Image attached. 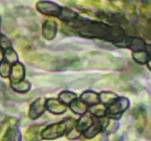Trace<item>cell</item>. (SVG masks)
Returning <instances> with one entry per match:
<instances>
[{
	"mask_svg": "<svg viewBox=\"0 0 151 141\" xmlns=\"http://www.w3.org/2000/svg\"><path fill=\"white\" fill-rule=\"evenodd\" d=\"M57 24L54 21L47 20L44 22L42 26V35L45 39L52 40L57 33Z\"/></svg>",
	"mask_w": 151,
	"mask_h": 141,
	"instance_id": "cell-9",
	"label": "cell"
},
{
	"mask_svg": "<svg viewBox=\"0 0 151 141\" xmlns=\"http://www.w3.org/2000/svg\"><path fill=\"white\" fill-rule=\"evenodd\" d=\"M3 57H4V54H3V52L2 51H1V48H0V63H1V60H2Z\"/></svg>",
	"mask_w": 151,
	"mask_h": 141,
	"instance_id": "cell-31",
	"label": "cell"
},
{
	"mask_svg": "<svg viewBox=\"0 0 151 141\" xmlns=\"http://www.w3.org/2000/svg\"><path fill=\"white\" fill-rule=\"evenodd\" d=\"M129 47L134 51H143L146 48L145 41L142 39L137 37H128L125 41V47Z\"/></svg>",
	"mask_w": 151,
	"mask_h": 141,
	"instance_id": "cell-11",
	"label": "cell"
},
{
	"mask_svg": "<svg viewBox=\"0 0 151 141\" xmlns=\"http://www.w3.org/2000/svg\"><path fill=\"white\" fill-rule=\"evenodd\" d=\"M74 123L75 122L72 119H69L60 123H53L47 126L42 132L43 139L53 140L62 136L67 131H69L73 128Z\"/></svg>",
	"mask_w": 151,
	"mask_h": 141,
	"instance_id": "cell-2",
	"label": "cell"
},
{
	"mask_svg": "<svg viewBox=\"0 0 151 141\" xmlns=\"http://www.w3.org/2000/svg\"><path fill=\"white\" fill-rule=\"evenodd\" d=\"M46 99L44 98H38L32 103L29 107L28 116L32 120L39 118L46 110Z\"/></svg>",
	"mask_w": 151,
	"mask_h": 141,
	"instance_id": "cell-4",
	"label": "cell"
},
{
	"mask_svg": "<svg viewBox=\"0 0 151 141\" xmlns=\"http://www.w3.org/2000/svg\"><path fill=\"white\" fill-rule=\"evenodd\" d=\"M69 25L76 30L81 36L110 41L120 46L125 47V41L128 38L120 27L100 22L78 18L73 22L69 24Z\"/></svg>",
	"mask_w": 151,
	"mask_h": 141,
	"instance_id": "cell-1",
	"label": "cell"
},
{
	"mask_svg": "<svg viewBox=\"0 0 151 141\" xmlns=\"http://www.w3.org/2000/svg\"><path fill=\"white\" fill-rule=\"evenodd\" d=\"M46 128L44 124H35L29 126L25 132L24 139L27 141H40L43 139L42 132Z\"/></svg>",
	"mask_w": 151,
	"mask_h": 141,
	"instance_id": "cell-5",
	"label": "cell"
},
{
	"mask_svg": "<svg viewBox=\"0 0 151 141\" xmlns=\"http://www.w3.org/2000/svg\"><path fill=\"white\" fill-rule=\"evenodd\" d=\"M81 99L83 102H85L87 105H94V104H98L100 101L99 95L93 91L88 90L86 91L81 95Z\"/></svg>",
	"mask_w": 151,
	"mask_h": 141,
	"instance_id": "cell-13",
	"label": "cell"
},
{
	"mask_svg": "<svg viewBox=\"0 0 151 141\" xmlns=\"http://www.w3.org/2000/svg\"><path fill=\"white\" fill-rule=\"evenodd\" d=\"M129 107V101L128 98L121 97L117 98L111 103L109 108L107 109L108 113L111 115H116L123 113Z\"/></svg>",
	"mask_w": 151,
	"mask_h": 141,
	"instance_id": "cell-6",
	"label": "cell"
},
{
	"mask_svg": "<svg viewBox=\"0 0 151 141\" xmlns=\"http://www.w3.org/2000/svg\"><path fill=\"white\" fill-rule=\"evenodd\" d=\"M134 117L136 119V126L137 129L142 132L145 127L146 120H147L145 110L142 107L137 109L134 113Z\"/></svg>",
	"mask_w": 151,
	"mask_h": 141,
	"instance_id": "cell-12",
	"label": "cell"
},
{
	"mask_svg": "<svg viewBox=\"0 0 151 141\" xmlns=\"http://www.w3.org/2000/svg\"><path fill=\"white\" fill-rule=\"evenodd\" d=\"M103 129V126H102L101 123H100V120L98 122L95 123H93L89 128L86 129L84 132V136L85 137L88 138V139H91V138L94 137L96 135L99 134V132Z\"/></svg>",
	"mask_w": 151,
	"mask_h": 141,
	"instance_id": "cell-17",
	"label": "cell"
},
{
	"mask_svg": "<svg viewBox=\"0 0 151 141\" xmlns=\"http://www.w3.org/2000/svg\"><path fill=\"white\" fill-rule=\"evenodd\" d=\"M24 74L25 70L23 65L19 63H13L11 66V72L10 75L11 82H18L23 80Z\"/></svg>",
	"mask_w": 151,
	"mask_h": 141,
	"instance_id": "cell-10",
	"label": "cell"
},
{
	"mask_svg": "<svg viewBox=\"0 0 151 141\" xmlns=\"http://www.w3.org/2000/svg\"><path fill=\"white\" fill-rule=\"evenodd\" d=\"M69 105L72 111L78 115H83L87 111V104L81 99L75 100Z\"/></svg>",
	"mask_w": 151,
	"mask_h": 141,
	"instance_id": "cell-16",
	"label": "cell"
},
{
	"mask_svg": "<svg viewBox=\"0 0 151 141\" xmlns=\"http://www.w3.org/2000/svg\"><path fill=\"white\" fill-rule=\"evenodd\" d=\"M11 72V66L10 63L7 61H3L0 63V76L2 77H8Z\"/></svg>",
	"mask_w": 151,
	"mask_h": 141,
	"instance_id": "cell-25",
	"label": "cell"
},
{
	"mask_svg": "<svg viewBox=\"0 0 151 141\" xmlns=\"http://www.w3.org/2000/svg\"><path fill=\"white\" fill-rule=\"evenodd\" d=\"M117 98L118 96L116 95V94L112 92H109V91H106V92H102L99 95L100 101H101L103 103H105V104L112 103Z\"/></svg>",
	"mask_w": 151,
	"mask_h": 141,
	"instance_id": "cell-23",
	"label": "cell"
},
{
	"mask_svg": "<svg viewBox=\"0 0 151 141\" xmlns=\"http://www.w3.org/2000/svg\"><path fill=\"white\" fill-rule=\"evenodd\" d=\"M1 141H20V133L13 127L9 128L1 137Z\"/></svg>",
	"mask_w": 151,
	"mask_h": 141,
	"instance_id": "cell-18",
	"label": "cell"
},
{
	"mask_svg": "<svg viewBox=\"0 0 151 141\" xmlns=\"http://www.w3.org/2000/svg\"><path fill=\"white\" fill-rule=\"evenodd\" d=\"M16 123V120L13 118H8L1 123L0 125V137H2L6 131L10 127H13Z\"/></svg>",
	"mask_w": 151,
	"mask_h": 141,
	"instance_id": "cell-22",
	"label": "cell"
},
{
	"mask_svg": "<svg viewBox=\"0 0 151 141\" xmlns=\"http://www.w3.org/2000/svg\"><path fill=\"white\" fill-rule=\"evenodd\" d=\"M147 66H148V68L150 69V70H151V59L150 60H148V61H147Z\"/></svg>",
	"mask_w": 151,
	"mask_h": 141,
	"instance_id": "cell-33",
	"label": "cell"
},
{
	"mask_svg": "<svg viewBox=\"0 0 151 141\" xmlns=\"http://www.w3.org/2000/svg\"><path fill=\"white\" fill-rule=\"evenodd\" d=\"M75 3L78 5H92L93 0H74Z\"/></svg>",
	"mask_w": 151,
	"mask_h": 141,
	"instance_id": "cell-30",
	"label": "cell"
},
{
	"mask_svg": "<svg viewBox=\"0 0 151 141\" xmlns=\"http://www.w3.org/2000/svg\"><path fill=\"white\" fill-rule=\"evenodd\" d=\"M10 46H11V43L10 40L4 35H0V48L7 50L10 48Z\"/></svg>",
	"mask_w": 151,
	"mask_h": 141,
	"instance_id": "cell-28",
	"label": "cell"
},
{
	"mask_svg": "<svg viewBox=\"0 0 151 141\" xmlns=\"http://www.w3.org/2000/svg\"><path fill=\"white\" fill-rule=\"evenodd\" d=\"M4 57L6 59V61L9 63H15L17 62V54L15 52L13 48H10L6 50V52L4 54Z\"/></svg>",
	"mask_w": 151,
	"mask_h": 141,
	"instance_id": "cell-27",
	"label": "cell"
},
{
	"mask_svg": "<svg viewBox=\"0 0 151 141\" xmlns=\"http://www.w3.org/2000/svg\"><path fill=\"white\" fill-rule=\"evenodd\" d=\"M59 100L64 104H70L77 98L76 94L69 91H63L59 95Z\"/></svg>",
	"mask_w": 151,
	"mask_h": 141,
	"instance_id": "cell-20",
	"label": "cell"
},
{
	"mask_svg": "<svg viewBox=\"0 0 151 141\" xmlns=\"http://www.w3.org/2000/svg\"><path fill=\"white\" fill-rule=\"evenodd\" d=\"M10 86L16 92L20 93H24L29 90L30 84L27 81L22 80L18 82H11Z\"/></svg>",
	"mask_w": 151,
	"mask_h": 141,
	"instance_id": "cell-19",
	"label": "cell"
},
{
	"mask_svg": "<svg viewBox=\"0 0 151 141\" xmlns=\"http://www.w3.org/2000/svg\"><path fill=\"white\" fill-rule=\"evenodd\" d=\"M106 110L107 108L106 107V106L104 104H97L92 105V107L90 108V111L94 115L97 116L98 118H102L105 115L106 113Z\"/></svg>",
	"mask_w": 151,
	"mask_h": 141,
	"instance_id": "cell-21",
	"label": "cell"
},
{
	"mask_svg": "<svg viewBox=\"0 0 151 141\" xmlns=\"http://www.w3.org/2000/svg\"><path fill=\"white\" fill-rule=\"evenodd\" d=\"M46 108L50 112L55 115H60L66 111V106L62 103L60 100L55 98H50L46 100Z\"/></svg>",
	"mask_w": 151,
	"mask_h": 141,
	"instance_id": "cell-8",
	"label": "cell"
},
{
	"mask_svg": "<svg viewBox=\"0 0 151 141\" xmlns=\"http://www.w3.org/2000/svg\"><path fill=\"white\" fill-rule=\"evenodd\" d=\"M93 124V119L89 115L86 114L83 115L81 118L78 120L77 123L76 127L77 129L81 132L86 130L88 128H89Z\"/></svg>",
	"mask_w": 151,
	"mask_h": 141,
	"instance_id": "cell-15",
	"label": "cell"
},
{
	"mask_svg": "<svg viewBox=\"0 0 151 141\" xmlns=\"http://www.w3.org/2000/svg\"><path fill=\"white\" fill-rule=\"evenodd\" d=\"M133 58L139 64H145L148 61V54L144 51H137L133 53Z\"/></svg>",
	"mask_w": 151,
	"mask_h": 141,
	"instance_id": "cell-24",
	"label": "cell"
},
{
	"mask_svg": "<svg viewBox=\"0 0 151 141\" xmlns=\"http://www.w3.org/2000/svg\"><path fill=\"white\" fill-rule=\"evenodd\" d=\"M145 48H147V51L149 52V54H151V45H148Z\"/></svg>",
	"mask_w": 151,
	"mask_h": 141,
	"instance_id": "cell-32",
	"label": "cell"
},
{
	"mask_svg": "<svg viewBox=\"0 0 151 141\" xmlns=\"http://www.w3.org/2000/svg\"><path fill=\"white\" fill-rule=\"evenodd\" d=\"M36 9L44 15L50 16H58L61 10V7L57 4L50 1H40L37 2Z\"/></svg>",
	"mask_w": 151,
	"mask_h": 141,
	"instance_id": "cell-3",
	"label": "cell"
},
{
	"mask_svg": "<svg viewBox=\"0 0 151 141\" xmlns=\"http://www.w3.org/2000/svg\"><path fill=\"white\" fill-rule=\"evenodd\" d=\"M81 133H82V132H81V131L78 130V129H77L76 126H75V127L72 128V129L69 131V132H68L67 134V137L68 139L69 140L78 139V138L81 135Z\"/></svg>",
	"mask_w": 151,
	"mask_h": 141,
	"instance_id": "cell-29",
	"label": "cell"
},
{
	"mask_svg": "<svg viewBox=\"0 0 151 141\" xmlns=\"http://www.w3.org/2000/svg\"><path fill=\"white\" fill-rule=\"evenodd\" d=\"M97 17L100 19L107 21L111 24L116 25H127L128 21L125 19L123 15L120 13H98Z\"/></svg>",
	"mask_w": 151,
	"mask_h": 141,
	"instance_id": "cell-7",
	"label": "cell"
},
{
	"mask_svg": "<svg viewBox=\"0 0 151 141\" xmlns=\"http://www.w3.org/2000/svg\"><path fill=\"white\" fill-rule=\"evenodd\" d=\"M58 17L62 21L68 24L72 23L74 21L76 20L78 18H79L78 17V15L75 12L72 11V10L68 8H61Z\"/></svg>",
	"mask_w": 151,
	"mask_h": 141,
	"instance_id": "cell-14",
	"label": "cell"
},
{
	"mask_svg": "<svg viewBox=\"0 0 151 141\" xmlns=\"http://www.w3.org/2000/svg\"><path fill=\"white\" fill-rule=\"evenodd\" d=\"M140 13L146 19L151 18V1H147L140 7Z\"/></svg>",
	"mask_w": 151,
	"mask_h": 141,
	"instance_id": "cell-26",
	"label": "cell"
}]
</instances>
